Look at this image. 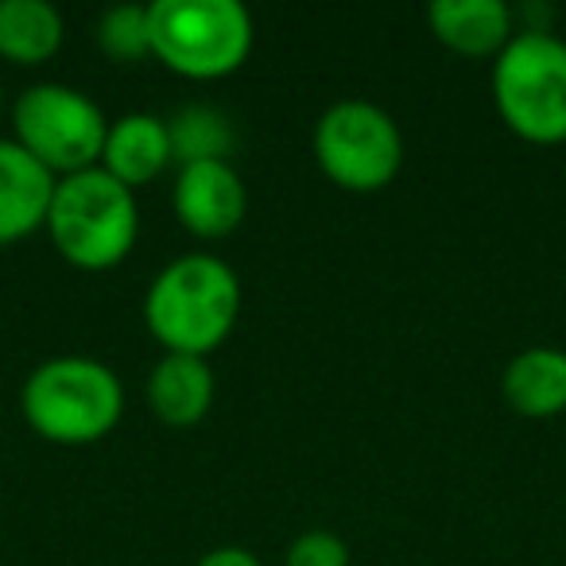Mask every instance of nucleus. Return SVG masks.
Masks as SVG:
<instances>
[{
    "instance_id": "nucleus-1",
    "label": "nucleus",
    "mask_w": 566,
    "mask_h": 566,
    "mask_svg": "<svg viewBox=\"0 0 566 566\" xmlns=\"http://www.w3.org/2000/svg\"><path fill=\"white\" fill-rule=\"evenodd\" d=\"M241 318V275L213 252H187L151 275L144 323L164 354L210 357Z\"/></svg>"
},
{
    "instance_id": "nucleus-2",
    "label": "nucleus",
    "mask_w": 566,
    "mask_h": 566,
    "mask_svg": "<svg viewBox=\"0 0 566 566\" xmlns=\"http://www.w3.org/2000/svg\"><path fill=\"white\" fill-rule=\"evenodd\" d=\"M20 411L40 439L59 447H90L120 423L125 385L97 357H48L24 377Z\"/></svg>"
},
{
    "instance_id": "nucleus-3",
    "label": "nucleus",
    "mask_w": 566,
    "mask_h": 566,
    "mask_svg": "<svg viewBox=\"0 0 566 566\" xmlns=\"http://www.w3.org/2000/svg\"><path fill=\"white\" fill-rule=\"evenodd\" d=\"M43 229L51 233V244L66 264L82 268V272L117 268L140 237L136 190H128L102 167L63 175L55 182Z\"/></svg>"
},
{
    "instance_id": "nucleus-4",
    "label": "nucleus",
    "mask_w": 566,
    "mask_h": 566,
    "mask_svg": "<svg viewBox=\"0 0 566 566\" xmlns=\"http://www.w3.org/2000/svg\"><path fill=\"white\" fill-rule=\"evenodd\" d=\"M151 55L190 82L229 78L252 55L256 28L241 0H151Z\"/></svg>"
},
{
    "instance_id": "nucleus-5",
    "label": "nucleus",
    "mask_w": 566,
    "mask_h": 566,
    "mask_svg": "<svg viewBox=\"0 0 566 566\" xmlns=\"http://www.w3.org/2000/svg\"><path fill=\"white\" fill-rule=\"evenodd\" d=\"M493 105L527 144L566 140V40L555 32H524L493 59Z\"/></svg>"
},
{
    "instance_id": "nucleus-6",
    "label": "nucleus",
    "mask_w": 566,
    "mask_h": 566,
    "mask_svg": "<svg viewBox=\"0 0 566 566\" xmlns=\"http://www.w3.org/2000/svg\"><path fill=\"white\" fill-rule=\"evenodd\" d=\"M12 140L63 179L102 164L109 117L94 97L66 82H35L12 102Z\"/></svg>"
},
{
    "instance_id": "nucleus-7",
    "label": "nucleus",
    "mask_w": 566,
    "mask_h": 566,
    "mask_svg": "<svg viewBox=\"0 0 566 566\" xmlns=\"http://www.w3.org/2000/svg\"><path fill=\"white\" fill-rule=\"evenodd\" d=\"M315 159L342 190H385L403 167V133L388 109L365 97L334 102L315 125Z\"/></svg>"
},
{
    "instance_id": "nucleus-8",
    "label": "nucleus",
    "mask_w": 566,
    "mask_h": 566,
    "mask_svg": "<svg viewBox=\"0 0 566 566\" xmlns=\"http://www.w3.org/2000/svg\"><path fill=\"white\" fill-rule=\"evenodd\" d=\"M171 206L187 233L202 237V241H221L244 221L249 187L229 159L182 164L179 175H175Z\"/></svg>"
},
{
    "instance_id": "nucleus-9",
    "label": "nucleus",
    "mask_w": 566,
    "mask_h": 566,
    "mask_svg": "<svg viewBox=\"0 0 566 566\" xmlns=\"http://www.w3.org/2000/svg\"><path fill=\"white\" fill-rule=\"evenodd\" d=\"M55 175L28 156L12 136H0V244L24 241L48 226Z\"/></svg>"
},
{
    "instance_id": "nucleus-10",
    "label": "nucleus",
    "mask_w": 566,
    "mask_h": 566,
    "mask_svg": "<svg viewBox=\"0 0 566 566\" xmlns=\"http://www.w3.org/2000/svg\"><path fill=\"white\" fill-rule=\"evenodd\" d=\"M431 35L465 59H496L516 35V17L504 0H434L427 4Z\"/></svg>"
},
{
    "instance_id": "nucleus-11",
    "label": "nucleus",
    "mask_w": 566,
    "mask_h": 566,
    "mask_svg": "<svg viewBox=\"0 0 566 566\" xmlns=\"http://www.w3.org/2000/svg\"><path fill=\"white\" fill-rule=\"evenodd\" d=\"M213 380L210 357H190V354H164L148 373L144 385V400H148L151 416L167 427H195L213 408Z\"/></svg>"
},
{
    "instance_id": "nucleus-12",
    "label": "nucleus",
    "mask_w": 566,
    "mask_h": 566,
    "mask_svg": "<svg viewBox=\"0 0 566 566\" xmlns=\"http://www.w3.org/2000/svg\"><path fill=\"white\" fill-rule=\"evenodd\" d=\"M175 164L171 156V136H167V120L156 113H125V117L109 120L102 148V171H109L128 190L148 187L151 179Z\"/></svg>"
},
{
    "instance_id": "nucleus-13",
    "label": "nucleus",
    "mask_w": 566,
    "mask_h": 566,
    "mask_svg": "<svg viewBox=\"0 0 566 566\" xmlns=\"http://www.w3.org/2000/svg\"><path fill=\"white\" fill-rule=\"evenodd\" d=\"M501 392L516 416L551 419L566 411V349L527 346L504 365Z\"/></svg>"
},
{
    "instance_id": "nucleus-14",
    "label": "nucleus",
    "mask_w": 566,
    "mask_h": 566,
    "mask_svg": "<svg viewBox=\"0 0 566 566\" xmlns=\"http://www.w3.org/2000/svg\"><path fill=\"white\" fill-rule=\"evenodd\" d=\"M63 40V12L51 0H0V59L40 66L59 55Z\"/></svg>"
},
{
    "instance_id": "nucleus-15",
    "label": "nucleus",
    "mask_w": 566,
    "mask_h": 566,
    "mask_svg": "<svg viewBox=\"0 0 566 566\" xmlns=\"http://www.w3.org/2000/svg\"><path fill=\"white\" fill-rule=\"evenodd\" d=\"M175 164H206V159H229L233 151V125L213 105H182L167 120Z\"/></svg>"
},
{
    "instance_id": "nucleus-16",
    "label": "nucleus",
    "mask_w": 566,
    "mask_h": 566,
    "mask_svg": "<svg viewBox=\"0 0 566 566\" xmlns=\"http://www.w3.org/2000/svg\"><path fill=\"white\" fill-rule=\"evenodd\" d=\"M94 43L113 63H140L151 55V17L148 4H113L97 17Z\"/></svg>"
},
{
    "instance_id": "nucleus-17",
    "label": "nucleus",
    "mask_w": 566,
    "mask_h": 566,
    "mask_svg": "<svg viewBox=\"0 0 566 566\" xmlns=\"http://www.w3.org/2000/svg\"><path fill=\"white\" fill-rule=\"evenodd\" d=\"M283 566H349V543L331 527H307L292 539Z\"/></svg>"
},
{
    "instance_id": "nucleus-18",
    "label": "nucleus",
    "mask_w": 566,
    "mask_h": 566,
    "mask_svg": "<svg viewBox=\"0 0 566 566\" xmlns=\"http://www.w3.org/2000/svg\"><path fill=\"white\" fill-rule=\"evenodd\" d=\"M195 566H264V563H260V558L252 555L249 547H233V543H229V547L206 551V555L198 558Z\"/></svg>"
},
{
    "instance_id": "nucleus-19",
    "label": "nucleus",
    "mask_w": 566,
    "mask_h": 566,
    "mask_svg": "<svg viewBox=\"0 0 566 566\" xmlns=\"http://www.w3.org/2000/svg\"><path fill=\"white\" fill-rule=\"evenodd\" d=\"M0 117H4V82H0Z\"/></svg>"
}]
</instances>
